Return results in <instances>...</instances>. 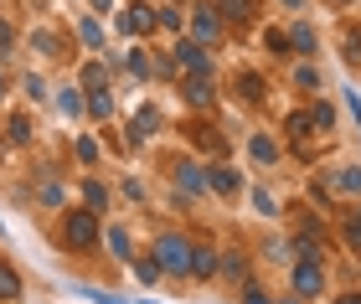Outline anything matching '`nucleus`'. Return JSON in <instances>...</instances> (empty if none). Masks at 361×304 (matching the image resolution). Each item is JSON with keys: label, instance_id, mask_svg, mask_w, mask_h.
Returning <instances> with one entry per match:
<instances>
[{"label": "nucleus", "instance_id": "f257e3e1", "mask_svg": "<svg viewBox=\"0 0 361 304\" xmlns=\"http://www.w3.org/2000/svg\"><path fill=\"white\" fill-rule=\"evenodd\" d=\"M52 243L68 253V258H93L98 248H104V217L93 212V206H83V201H68L57 212V227H52Z\"/></svg>", "mask_w": 361, "mask_h": 304}, {"label": "nucleus", "instance_id": "f03ea898", "mask_svg": "<svg viewBox=\"0 0 361 304\" xmlns=\"http://www.w3.org/2000/svg\"><path fill=\"white\" fill-rule=\"evenodd\" d=\"M145 253L160 263V274H166L171 284H191V253H196V237H191V232L160 227L150 243H145Z\"/></svg>", "mask_w": 361, "mask_h": 304}, {"label": "nucleus", "instance_id": "7ed1b4c3", "mask_svg": "<svg viewBox=\"0 0 361 304\" xmlns=\"http://www.w3.org/2000/svg\"><path fill=\"white\" fill-rule=\"evenodd\" d=\"M21 42H26V52H37L42 62H57V68H78L83 62V46H78L73 26H62V21H37Z\"/></svg>", "mask_w": 361, "mask_h": 304}, {"label": "nucleus", "instance_id": "20e7f679", "mask_svg": "<svg viewBox=\"0 0 361 304\" xmlns=\"http://www.w3.org/2000/svg\"><path fill=\"white\" fill-rule=\"evenodd\" d=\"M109 31L119 42H150L155 37V0H119Z\"/></svg>", "mask_w": 361, "mask_h": 304}, {"label": "nucleus", "instance_id": "39448f33", "mask_svg": "<svg viewBox=\"0 0 361 304\" xmlns=\"http://www.w3.org/2000/svg\"><path fill=\"white\" fill-rule=\"evenodd\" d=\"M186 37H196L202 46H212V52H217V46H227L233 26L222 21V11L212 6V0H191V6H186Z\"/></svg>", "mask_w": 361, "mask_h": 304}, {"label": "nucleus", "instance_id": "423d86ee", "mask_svg": "<svg viewBox=\"0 0 361 304\" xmlns=\"http://www.w3.org/2000/svg\"><path fill=\"white\" fill-rule=\"evenodd\" d=\"M180 134H186V145L196 155H207V160H227V150H233V139L222 134V124L212 114H191L186 124H180Z\"/></svg>", "mask_w": 361, "mask_h": 304}, {"label": "nucleus", "instance_id": "0eeeda50", "mask_svg": "<svg viewBox=\"0 0 361 304\" xmlns=\"http://www.w3.org/2000/svg\"><path fill=\"white\" fill-rule=\"evenodd\" d=\"M284 279H289V294H300V299H325L331 294V263H320V258H294L284 268Z\"/></svg>", "mask_w": 361, "mask_h": 304}, {"label": "nucleus", "instance_id": "6e6552de", "mask_svg": "<svg viewBox=\"0 0 361 304\" xmlns=\"http://www.w3.org/2000/svg\"><path fill=\"white\" fill-rule=\"evenodd\" d=\"M171 191H176L180 206L212 196V191H207V165H202V160H191V155H176L171 160Z\"/></svg>", "mask_w": 361, "mask_h": 304}, {"label": "nucleus", "instance_id": "1a4fd4ad", "mask_svg": "<svg viewBox=\"0 0 361 304\" xmlns=\"http://www.w3.org/2000/svg\"><path fill=\"white\" fill-rule=\"evenodd\" d=\"M171 57H176V68L180 77H217V57H212V46H202L196 37H171Z\"/></svg>", "mask_w": 361, "mask_h": 304}, {"label": "nucleus", "instance_id": "9d476101", "mask_svg": "<svg viewBox=\"0 0 361 304\" xmlns=\"http://www.w3.org/2000/svg\"><path fill=\"white\" fill-rule=\"evenodd\" d=\"M320 181H325V191H331L341 206L361 201V160H336V165L320 170Z\"/></svg>", "mask_w": 361, "mask_h": 304}, {"label": "nucleus", "instance_id": "9b49d317", "mask_svg": "<svg viewBox=\"0 0 361 304\" xmlns=\"http://www.w3.org/2000/svg\"><path fill=\"white\" fill-rule=\"evenodd\" d=\"M176 93H180V103H186L191 114H217L222 108V83L217 77H180Z\"/></svg>", "mask_w": 361, "mask_h": 304}, {"label": "nucleus", "instance_id": "f8f14e48", "mask_svg": "<svg viewBox=\"0 0 361 304\" xmlns=\"http://www.w3.org/2000/svg\"><path fill=\"white\" fill-rule=\"evenodd\" d=\"M124 145L129 150H140L145 145V139H155V134H166V108H160L155 99H145L140 108H135V114H129V124H124Z\"/></svg>", "mask_w": 361, "mask_h": 304}, {"label": "nucleus", "instance_id": "ddd939ff", "mask_svg": "<svg viewBox=\"0 0 361 304\" xmlns=\"http://www.w3.org/2000/svg\"><path fill=\"white\" fill-rule=\"evenodd\" d=\"M227 93H233V99L243 103V108H264L269 103V93H274V83L258 68H238L233 77H227Z\"/></svg>", "mask_w": 361, "mask_h": 304}, {"label": "nucleus", "instance_id": "4468645a", "mask_svg": "<svg viewBox=\"0 0 361 304\" xmlns=\"http://www.w3.org/2000/svg\"><path fill=\"white\" fill-rule=\"evenodd\" d=\"M207 191L212 196H222V201H233L248 191V175H243L233 160H207Z\"/></svg>", "mask_w": 361, "mask_h": 304}, {"label": "nucleus", "instance_id": "2eb2a0df", "mask_svg": "<svg viewBox=\"0 0 361 304\" xmlns=\"http://www.w3.org/2000/svg\"><path fill=\"white\" fill-rule=\"evenodd\" d=\"M31 196H37L42 212H62L68 206V181L52 165H42V170H31Z\"/></svg>", "mask_w": 361, "mask_h": 304}, {"label": "nucleus", "instance_id": "dca6fc26", "mask_svg": "<svg viewBox=\"0 0 361 304\" xmlns=\"http://www.w3.org/2000/svg\"><path fill=\"white\" fill-rule=\"evenodd\" d=\"M104 253L119 268H129V258H135V227H129V222H104Z\"/></svg>", "mask_w": 361, "mask_h": 304}, {"label": "nucleus", "instance_id": "f3484780", "mask_svg": "<svg viewBox=\"0 0 361 304\" xmlns=\"http://www.w3.org/2000/svg\"><path fill=\"white\" fill-rule=\"evenodd\" d=\"M0 134H6L11 150H31L37 145V119H31L26 108H11V114L0 119Z\"/></svg>", "mask_w": 361, "mask_h": 304}, {"label": "nucleus", "instance_id": "a211bd4d", "mask_svg": "<svg viewBox=\"0 0 361 304\" xmlns=\"http://www.w3.org/2000/svg\"><path fill=\"white\" fill-rule=\"evenodd\" d=\"M331 232H336V243L351 253V258H361V201L351 206H341V217L331 222Z\"/></svg>", "mask_w": 361, "mask_h": 304}, {"label": "nucleus", "instance_id": "6ab92c4d", "mask_svg": "<svg viewBox=\"0 0 361 304\" xmlns=\"http://www.w3.org/2000/svg\"><path fill=\"white\" fill-rule=\"evenodd\" d=\"M73 37H78V46L83 52H104L109 46V26H104V15H93V11H83V15H73Z\"/></svg>", "mask_w": 361, "mask_h": 304}, {"label": "nucleus", "instance_id": "aec40b11", "mask_svg": "<svg viewBox=\"0 0 361 304\" xmlns=\"http://www.w3.org/2000/svg\"><path fill=\"white\" fill-rule=\"evenodd\" d=\"M253 263L258 258H253L248 248H238V243L222 248V274H217V284H233V289H238V284H248L253 279Z\"/></svg>", "mask_w": 361, "mask_h": 304}, {"label": "nucleus", "instance_id": "412c9836", "mask_svg": "<svg viewBox=\"0 0 361 304\" xmlns=\"http://www.w3.org/2000/svg\"><path fill=\"white\" fill-rule=\"evenodd\" d=\"M243 150H248L253 165H279V160H284V139H279L274 129H253Z\"/></svg>", "mask_w": 361, "mask_h": 304}, {"label": "nucleus", "instance_id": "4be33fe9", "mask_svg": "<svg viewBox=\"0 0 361 304\" xmlns=\"http://www.w3.org/2000/svg\"><path fill=\"white\" fill-rule=\"evenodd\" d=\"M284 31H289V52H294V57H320V31L310 26L305 15H289Z\"/></svg>", "mask_w": 361, "mask_h": 304}, {"label": "nucleus", "instance_id": "5701e85b", "mask_svg": "<svg viewBox=\"0 0 361 304\" xmlns=\"http://www.w3.org/2000/svg\"><path fill=\"white\" fill-rule=\"evenodd\" d=\"M289 88H294V93H305V99H315V93L325 88L320 62H315V57H294V68H289Z\"/></svg>", "mask_w": 361, "mask_h": 304}, {"label": "nucleus", "instance_id": "b1692460", "mask_svg": "<svg viewBox=\"0 0 361 304\" xmlns=\"http://www.w3.org/2000/svg\"><path fill=\"white\" fill-rule=\"evenodd\" d=\"M222 274V248L217 243H196L191 253V284H217Z\"/></svg>", "mask_w": 361, "mask_h": 304}, {"label": "nucleus", "instance_id": "393cba45", "mask_svg": "<svg viewBox=\"0 0 361 304\" xmlns=\"http://www.w3.org/2000/svg\"><path fill=\"white\" fill-rule=\"evenodd\" d=\"M253 258H258V263H269V268H289V263H294V243H289V232H269L264 243L253 248Z\"/></svg>", "mask_w": 361, "mask_h": 304}, {"label": "nucleus", "instance_id": "a878e982", "mask_svg": "<svg viewBox=\"0 0 361 304\" xmlns=\"http://www.w3.org/2000/svg\"><path fill=\"white\" fill-rule=\"evenodd\" d=\"M124 72L135 83H150L155 77V62H150V42H124Z\"/></svg>", "mask_w": 361, "mask_h": 304}, {"label": "nucleus", "instance_id": "bb28decb", "mask_svg": "<svg viewBox=\"0 0 361 304\" xmlns=\"http://www.w3.org/2000/svg\"><path fill=\"white\" fill-rule=\"evenodd\" d=\"M0 304H26V279L16 268V258H6V253H0Z\"/></svg>", "mask_w": 361, "mask_h": 304}, {"label": "nucleus", "instance_id": "cd10ccee", "mask_svg": "<svg viewBox=\"0 0 361 304\" xmlns=\"http://www.w3.org/2000/svg\"><path fill=\"white\" fill-rule=\"evenodd\" d=\"M336 52L346 68H361V21H341L336 26Z\"/></svg>", "mask_w": 361, "mask_h": 304}, {"label": "nucleus", "instance_id": "c85d7f7f", "mask_svg": "<svg viewBox=\"0 0 361 304\" xmlns=\"http://www.w3.org/2000/svg\"><path fill=\"white\" fill-rule=\"evenodd\" d=\"M52 103H57V114L68 119V124H83V119H88V114H83V88H78V83L52 88Z\"/></svg>", "mask_w": 361, "mask_h": 304}, {"label": "nucleus", "instance_id": "c756f323", "mask_svg": "<svg viewBox=\"0 0 361 304\" xmlns=\"http://www.w3.org/2000/svg\"><path fill=\"white\" fill-rule=\"evenodd\" d=\"M78 196H83V206H93L98 217H109L114 191H109V181H104V175H83V181H78Z\"/></svg>", "mask_w": 361, "mask_h": 304}, {"label": "nucleus", "instance_id": "7c9ffc66", "mask_svg": "<svg viewBox=\"0 0 361 304\" xmlns=\"http://www.w3.org/2000/svg\"><path fill=\"white\" fill-rule=\"evenodd\" d=\"M83 114H88L93 124H109L114 114H119V99H114V88H93V93H83Z\"/></svg>", "mask_w": 361, "mask_h": 304}, {"label": "nucleus", "instance_id": "2f4dec72", "mask_svg": "<svg viewBox=\"0 0 361 304\" xmlns=\"http://www.w3.org/2000/svg\"><path fill=\"white\" fill-rule=\"evenodd\" d=\"M305 108H310V124H315V134H320V139H331V134H336V124H341L336 103H331V99H305Z\"/></svg>", "mask_w": 361, "mask_h": 304}, {"label": "nucleus", "instance_id": "473e14b6", "mask_svg": "<svg viewBox=\"0 0 361 304\" xmlns=\"http://www.w3.org/2000/svg\"><path fill=\"white\" fill-rule=\"evenodd\" d=\"M212 6L222 11V21H227V26H253V21H258V11H264L258 0H212Z\"/></svg>", "mask_w": 361, "mask_h": 304}, {"label": "nucleus", "instance_id": "72a5a7b5", "mask_svg": "<svg viewBox=\"0 0 361 304\" xmlns=\"http://www.w3.org/2000/svg\"><path fill=\"white\" fill-rule=\"evenodd\" d=\"M129 279H135L140 289H155V284H166V274H160V263L150 258V253H135V258H129Z\"/></svg>", "mask_w": 361, "mask_h": 304}, {"label": "nucleus", "instance_id": "f704fd0d", "mask_svg": "<svg viewBox=\"0 0 361 304\" xmlns=\"http://www.w3.org/2000/svg\"><path fill=\"white\" fill-rule=\"evenodd\" d=\"M155 31H166V37H180V31H186V11H180L176 0H155Z\"/></svg>", "mask_w": 361, "mask_h": 304}, {"label": "nucleus", "instance_id": "c9c22d12", "mask_svg": "<svg viewBox=\"0 0 361 304\" xmlns=\"http://www.w3.org/2000/svg\"><path fill=\"white\" fill-rule=\"evenodd\" d=\"M258 46H264L274 62H294V52H289V31H284V26H264V31H258Z\"/></svg>", "mask_w": 361, "mask_h": 304}, {"label": "nucleus", "instance_id": "e433bc0d", "mask_svg": "<svg viewBox=\"0 0 361 304\" xmlns=\"http://www.w3.org/2000/svg\"><path fill=\"white\" fill-rule=\"evenodd\" d=\"M248 201H253V212L264 217V222H279V217H284V206H279V196H274L264 181H253V186H248Z\"/></svg>", "mask_w": 361, "mask_h": 304}, {"label": "nucleus", "instance_id": "4c0bfd02", "mask_svg": "<svg viewBox=\"0 0 361 304\" xmlns=\"http://www.w3.org/2000/svg\"><path fill=\"white\" fill-rule=\"evenodd\" d=\"M73 160L83 170H98V165H104V145H98L93 134H73Z\"/></svg>", "mask_w": 361, "mask_h": 304}, {"label": "nucleus", "instance_id": "58836bf2", "mask_svg": "<svg viewBox=\"0 0 361 304\" xmlns=\"http://www.w3.org/2000/svg\"><path fill=\"white\" fill-rule=\"evenodd\" d=\"M16 83H21L26 103H47V99H52V83H47V72H37V68H26L21 77H16Z\"/></svg>", "mask_w": 361, "mask_h": 304}, {"label": "nucleus", "instance_id": "ea45409f", "mask_svg": "<svg viewBox=\"0 0 361 304\" xmlns=\"http://www.w3.org/2000/svg\"><path fill=\"white\" fill-rule=\"evenodd\" d=\"M274 299H279V294H274L258 274H253L248 284H238V304H274Z\"/></svg>", "mask_w": 361, "mask_h": 304}, {"label": "nucleus", "instance_id": "a19ab883", "mask_svg": "<svg viewBox=\"0 0 361 304\" xmlns=\"http://www.w3.org/2000/svg\"><path fill=\"white\" fill-rule=\"evenodd\" d=\"M150 62H155V77H160V83H180V68H176L171 46H160V52H150Z\"/></svg>", "mask_w": 361, "mask_h": 304}, {"label": "nucleus", "instance_id": "79ce46f5", "mask_svg": "<svg viewBox=\"0 0 361 304\" xmlns=\"http://www.w3.org/2000/svg\"><path fill=\"white\" fill-rule=\"evenodd\" d=\"M16 42H21V37H16L11 15H0V68H11V62H16Z\"/></svg>", "mask_w": 361, "mask_h": 304}, {"label": "nucleus", "instance_id": "37998d69", "mask_svg": "<svg viewBox=\"0 0 361 304\" xmlns=\"http://www.w3.org/2000/svg\"><path fill=\"white\" fill-rule=\"evenodd\" d=\"M341 108L351 114V129H356V139H361V93H356V88H341Z\"/></svg>", "mask_w": 361, "mask_h": 304}, {"label": "nucleus", "instance_id": "c03bdc74", "mask_svg": "<svg viewBox=\"0 0 361 304\" xmlns=\"http://www.w3.org/2000/svg\"><path fill=\"white\" fill-rule=\"evenodd\" d=\"M73 294H83V299H93V304H129V299H119L114 289H93V284H73Z\"/></svg>", "mask_w": 361, "mask_h": 304}, {"label": "nucleus", "instance_id": "a18cd8bd", "mask_svg": "<svg viewBox=\"0 0 361 304\" xmlns=\"http://www.w3.org/2000/svg\"><path fill=\"white\" fill-rule=\"evenodd\" d=\"M119 196H124V201H145V196H150V186H145L140 175H124V181H119Z\"/></svg>", "mask_w": 361, "mask_h": 304}, {"label": "nucleus", "instance_id": "49530a36", "mask_svg": "<svg viewBox=\"0 0 361 304\" xmlns=\"http://www.w3.org/2000/svg\"><path fill=\"white\" fill-rule=\"evenodd\" d=\"M325 304H361V284H351V289L341 284L336 294H325Z\"/></svg>", "mask_w": 361, "mask_h": 304}, {"label": "nucleus", "instance_id": "de8ad7c7", "mask_svg": "<svg viewBox=\"0 0 361 304\" xmlns=\"http://www.w3.org/2000/svg\"><path fill=\"white\" fill-rule=\"evenodd\" d=\"M114 6H119V0H88V11H93V15H114Z\"/></svg>", "mask_w": 361, "mask_h": 304}, {"label": "nucleus", "instance_id": "09e8293b", "mask_svg": "<svg viewBox=\"0 0 361 304\" xmlns=\"http://www.w3.org/2000/svg\"><path fill=\"white\" fill-rule=\"evenodd\" d=\"M279 11H289V15H305V0H274Z\"/></svg>", "mask_w": 361, "mask_h": 304}, {"label": "nucleus", "instance_id": "8fccbe9b", "mask_svg": "<svg viewBox=\"0 0 361 304\" xmlns=\"http://www.w3.org/2000/svg\"><path fill=\"white\" fill-rule=\"evenodd\" d=\"M274 304H315V299H300V294H289V289H284V294H279Z\"/></svg>", "mask_w": 361, "mask_h": 304}, {"label": "nucleus", "instance_id": "3c124183", "mask_svg": "<svg viewBox=\"0 0 361 304\" xmlns=\"http://www.w3.org/2000/svg\"><path fill=\"white\" fill-rule=\"evenodd\" d=\"M6 93H11V72L0 68V103H6Z\"/></svg>", "mask_w": 361, "mask_h": 304}, {"label": "nucleus", "instance_id": "603ef678", "mask_svg": "<svg viewBox=\"0 0 361 304\" xmlns=\"http://www.w3.org/2000/svg\"><path fill=\"white\" fill-rule=\"evenodd\" d=\"M331 6H336V11H351V6H356V0H331Z\"/></svg>", "mask_w": 361, "mask_h": 304}, {"label": "nucleus", "instance_id": "864d4df0", "mask_svg": "<svg viewBox=\"0 0 361 304\" xmlns=\"http://www.w3.org/2000/svg\"><path fill=\"white\" fill-rule=\"evenodd\" d=\"M140 304H155V299H140Z\"/></svg>", "mask_w": 361, "mask_h": 304}, {"label": "nucleus", "instance_id": "5fc2aeb1", "mask_svg": "<svg viewBox=\"0 0 361 304\" xmlns=\"http://www.w3.org/2000/svg\"><path fill=\"white\" fill-rule=\"evenodd\" d=\"M356 6H361V0H356Z\"/></svg>", "mask_w": 361, "mask_h": 304}]
</instances>
